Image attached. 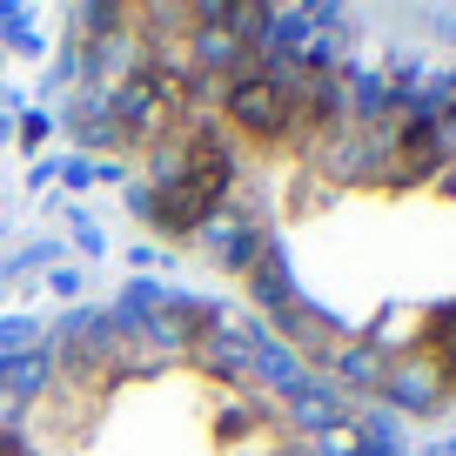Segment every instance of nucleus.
<instances>
[{
  "label": "nucleus",
  "instance_id": "nucleus-1",
  "mask_svg": "<svg viewBox=\"0 0 456 456\" xmlns=\"http://www.w3.org/2000/svg\"><path fill=\"white\" fill-rule=\"evenodd\" d=\"M87 134L315 370L456 389V74L275 7H108Z\"/></svg>",
  "mask_w": 456,
  "mask_h": 456
},
{
  "label": "nucleus",
  "instance_id": "nucleus-2",
  "mask_svg": "<svg viewBox=\"0 0 456 456\" xmlns=\"http://www.w3.org/2000/svg\"><path fill=\"white\" fill-rule=\"evenodd\" d=\"M0 456H329V443L222 309L121 302L0 356Z\"/></svg>",
  "mask_w": 456,
  "mask_h": 456
}]
</instances>
